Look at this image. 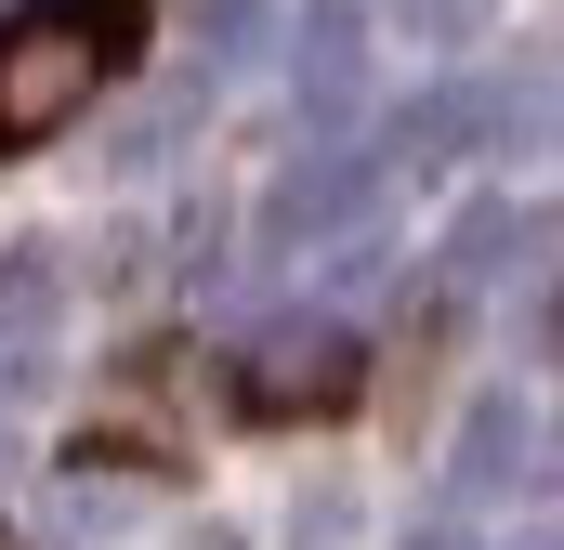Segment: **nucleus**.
Segmentation results:
<instances>
[{
  "label": "nucleus",
  "mask_w": 564,
  "mask_h": 550,
  "mask_svg": "<svg viewBox=\"0 0 564 550\" xmlns=\"http://www.w3.org/2000/svg\"><path fill=\"white\" fill-rule=\"evenodd\" d=\"M368 394V341L341 328V315H289V328H263L250 354H237V407L250 419H328Z\"/></svg>",
  "instance_id": "f257e3e1"
},
{
  "label": "nucleus",
  "mask_w": 564,
  "mask_h": 550,
  "mask_svg": "<svg viewBox=\"0 0 564 550\" xmlns=\"http://www.w3.org/2000/svg\"><path fill=\"white\" fill-rule=\"evenodd\" d=\"M93 79H106V66H93L53 13H13V26H0V157H13V144H53L93 106Z\"/></svg>",
  "instance_id": "f03ea898"
},
{
  "label": "nucleus",
  "mask_w": 564,
  "mask_h": 550,
  "mask_svg": "<svg viewBox=\"0 0 564 550\" xmlns=\"http://www.w3.org/2000/svg\"><path fill=\"white\" fill-rule=\"evenodd\" d=\"M368 184H381L368 144H315V157H289L276 197H263L276 250H328V237H355V223H368Z\"/></svg>",
  "instance_id": "7ed1b4c3"
},
{
  "label": "nucleus",
  "mask_w": 564,
  "mask_h": 550,
  "mask_svg": "<svg viewBox=\"0 0 564 550\" xmlns=\"http://www.w3.org/2000/svg\"><path fill=\"white\" fill-rule=\"evenodd\" d=\"M53 341H66V288H53V263H0V394L40 381Z\"/></svg>",
  "instance_id": "20e7f679"
},
{
  "label": "nucleus",
  "mask_w": 564,
  "mask_h": 550,
  "mask_svg": "<svg viewBox=\"0 0 564 550\" xmlns=\"http://www.w3.org/2000/svg\"><path fill=\"white\" fill-rule=\"evenodd\" d=\"M355 92H368V26L328 0V13L302 26V106H315V119H355Z\"/></svg>",
  "instance_id": "39448f33"
},
{
  "label": "nucleus",
  "mask_w": 564,
  "mask_h": 550,
  "mask_svg": "<svg viewBox=\"0 0 564 550\" xmlns=\"http://www.w3.org/2000/svg\"><path fill=\"white\" fill-rule=\"evenodd\" d=\"M459 485H473V498L539 485V419H525V407H473V432H459Z\"/></svg>",
  "instance_id": "423d86ee"
},
{
  "label": "nucleus",
  "mask_w": 564,
  "mask_h": 550,
  "mask_svg": "<svg viewBox=\"0 0 564 550\" xmlns=\"http://www.w3.org/2000/svg\"><path fill=\"white\" fill-rule=\"evenodd\" d=\"M40 13H53L93 66H132V53H144V0H40Z\"/></svg>",
  "instance_id": "0eeeda50"
},
{
  "label": "nucleus",
  "mask_w": 564,
  "mask_h": 550,
  "mask_svg": "<svg viewBox=\"0 0 564 550\" xmlns=\"http://www.w3.org/2000/svg\"><path fill=\"white\" fill-rule=\"evenodd\" d=\"M197 26H210V53H250V26H263V0H197Z\"/></svg>",
  "instance_id": "6e6552de"
},
{
  "label": "nucleus",
  "mask_w": 564,
  "mask_h": 550,
  "mask_svg": "<svg viewBox=\"0 0 564 550\" xmlns=\"http://www.w3.org/2000/svg\"><path fill=\"white\" fill-rule=\"evenodd\" d=\"M408 550H473V538H459V525H421V538H408Z\"/></svg>",
  "instance_id": "1a4fd4ad"
}]
</instances>
